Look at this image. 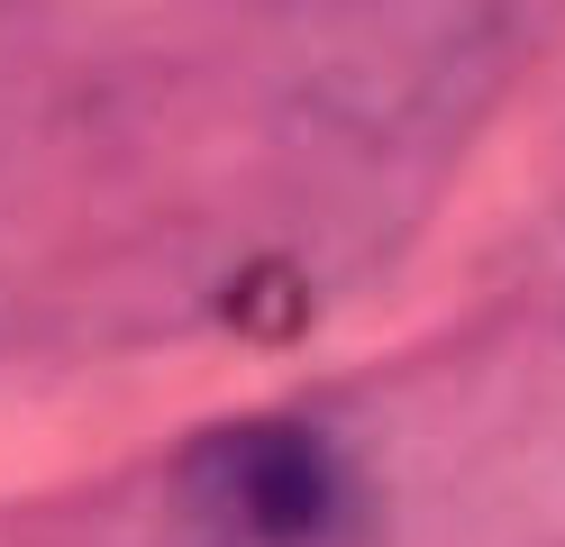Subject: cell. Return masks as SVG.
Instances as JSON below:
<instances>
[{"instance_id":"cell-1","label":"cell","mask_w":565,"mask_h":547,"mask_svg":"<svg viewBox=\"0 0 565 547\" xmlns=\"http://www.w3.org/2000/svg\"><path fill=\"white\" fill-rule=\"evenodd\" d=\"M183 511L210 547H347V465L301 420H246L183 456Z\"/></svg>"}]
</instances>
